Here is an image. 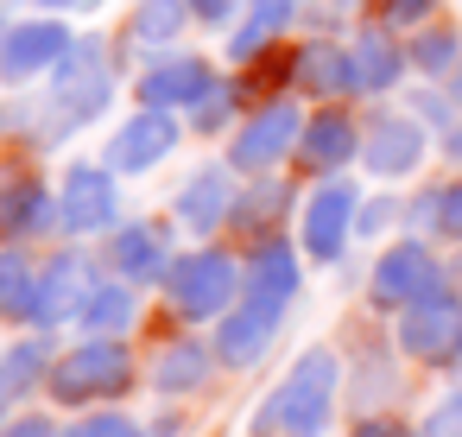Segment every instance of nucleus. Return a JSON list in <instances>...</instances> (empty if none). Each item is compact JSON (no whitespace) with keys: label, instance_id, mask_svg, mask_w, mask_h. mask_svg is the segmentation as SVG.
Here are the masks:
<instances>
[{"label":"nucleus","instance_id":"nucleus-34","mask_svg":"<svg viewBox=\"0 0 462 437\" xmlns=\"http://www.w3.org/2000/svg\"><path fill=\"white\" fill-rule=\"evenodd\" d=\"M430 203H437V228H443L449 241H462V178H456L443 197H430Z\"/></svg>","mask_w":462,"mask_h":437},{"label":"nucleus","instance_id":"nucleus-5","mask_svg":"<svg viewBox=\"0 0 462 437\" xmlns=\"http://www.w3.org/2000/svg\"><path fill=\"white\" fill-rule=\"evenodd\" d=\"M298 140H304V115H298V102L273 96V102H266L260 115H247V127L235 134V172H273L279 159L298 153Z\"/></svg>","mask_w":462,"mask_h":437},{"label":"nucleus","instance_id":"nucleus-22","mask_svg":"<svg viewBox=\"0 0 462 437\" xmlns=\"http://www.w3.org/2000/svg\"><path fill=\"white\" fill-rule=\"evenodd\" d=\"M298 89H304V96H323V102L361 89V77H355V51H336V45L298 51Z\"/></svg>","mask_w":462,"mask_h":437},{"label":"nucleus","instance_id":"nucleus-6","mask_svg":"<svg viewBox=\"0 0 462 437\" xmlns=\"http://www.w3.org/2000/svg\"><path fill=\"white\" fill-rule=\"evenodd\" d=\"M374 304L380 311H405V304H418V298H430V292H443V266L430 260V247H418V241H405V247H386L380 254V266H374Z\"/></svg>","mask_w":462,"mask_h":437},{"label":"nucleus","instance_id":"nucleus-36","mask_svg":"<svg viewBox=\"0 0 462 437\" xmlns=\"http://www.w3.org/2000/svg\"><path fill=\"white\" fill-rule=\"evenodd\" d=\"M222 121H228V89H209V96H203V115H197V127L209 134V127H222Z\"/></svg>","mask_w":462,"mask_h":437},{"label":"nucleus","instance_id":"nucleus-31","mask_svg":"<svg viewBox=\"0 0 462 437\" xmlns=\"http://www.w3.org/2000/svg\"><path fill=\"white\" fill-rule=\"evenodd\" d=\"M411 58H418L424 70H449V58H456V33H443V26H437V33H424V39L411 45Z\"/></svg>","mask_w":462,"mask_h":437},{"label":"nucleus","instance_id":"nucleus-9","mask_svg":"<svg viewBox=\"0 0 462 437\" xmlns=\"http://www.w3.org/2000/svg\"><path fill=\"white\" fill-rule=\"evenodd\" d=\"M70 58V33L58 20H26L0 39V77L7 83H26V77H45Z\"/></svg>","mask_w":462,"mask_h":437},{"label":"nucleus","instance_id":"nucleus-4","mask_svg":"<svg viewBox=\"0 0 462 437\" xmlns=\"http://www.w3.org/2000/svg\"><path fill=\"white\" fill-rule=\"evenodd\" d=\"M393 349L418 367H462V298L456 292H430L418 304L399 311Z\"/></svg>","mask_w":462,"mask_h":437},{"label":"nucleus","instance_id":"nucleus-29","mask_svg":"<svg viewBox=\"0 0 462 437\" xmlns=\"http://www.w3.org/2000/svg\"><path fill=\"white\" fill-rule=\"evenodd\" d=\"M70 437H146V424L140 418H127V412H83L77 424H70Z\"/></svg>","mask_w":462,"mask_h":437},{"label":"nucleus","instance_id":"nucleus-17","mask_svg":"<svg viewBox=\"0 0 462 437\" xmlns=\"http://www.w3.org/2000/svg\"><path fill=\"white\" fill-rule=\"evenodd\" d=\"M108 266H115V279H127V285H159V279L171 273L165 235H159V228H146V222L115 228V241H108Z\"/></svg>","mask_w":462,"mask_h":437},{"label":"nucleus","instance_id":"nucleus-26","mask_svg":"<svg viewBox=\"0 0 462 437\" xmlns=\"http://www.w3.org/2000/svg\"><path fill=\"white\" fill-rule=\"evenodd\" d=\"M247 7H254V14H247V20L235 26V39H228V51H235L241 64H247V58H260V51H266V39H273L279 26H291V14H298L291 0H247Z\"/></svg>","mask_w":462,"mask_h":437},{"label":"nucleus","instance_id":"nucleus-21","mask_svg":"<svg viewBox=\"0 0 462 437\" xmlns=\"http://www.w3.org/2000/svg\"><path fill=\"white\" fill-rule=\"evenodd\" d=\"M228 209H241V197H235V184H228V172H197L184 191H178V216L197 228V235H209V228H222V216Z\"/></svg>","mask_w":462,"mask_h":437},{"label":"nucleus","instance_id":"nucleus-11","mask_svg":"<svg viewBox=\"0 0 462 437\" xmlns=\"http://www.w3.org/2000/svg\"><path fill=\"white\" fill-rule=\"evenodd\" d=\"M171 146H178L171 108H140V115L108 140V172H152L159 159H171Z\"/></svg>","mask_w":462,"mask_h":437},{"label":"nucleus","instance_id":"nucleus-37","mask_svg":"<svg viewBox=\"0 0 462 437\" xmlns=\"http://www.w3.org/2000/svg\"><path fill=\"white\" fill-rule=\"evenodd\" d=\"M190 7H197V20H228L241 0H190Z\"/></svg>","mask_w":462,"mask_h":437},{"label":"nucleus","instance_id":"nucleus-24","mask_svg":"<svg viewBox=\"0 0 462 437\" xmlns=\"http://www.w3.org/2000/svg\"><path fill=\"white\" fill-rule=\"evenodd\" d=\"M134 317H140V304H134V285L127 279H102L96 292H89V304H83V336H127L134 330Z\"/></svg>","mask_w":462,"mask_h":437},{"label":"nucleus","instance_id":"nucleus-16","mask_svg":"<svg viewBox=\"0 0 462 437\" xmlns=\"http://www.w3.org/2000/svg\"><path fill=\"white\" fill-rule=\"evenodd\" d=\"M51 342L45 336H26V342H14L7 355H0V424L7 418H20V405L45 386V374H51Z\"/></svg>","mask_w":462,"mask_h":437},{"label":"nucleus","instance_id":"nucleus-35","mask_svg":"<svg viewBox=\"0 0 462 437\" xmlns=\"http://www.w3.org/2000/svg\"><path fill=\"white\" fill-rule=\"evenodd\" d=\"M430 7H437V0H386V26H424L430 20Z\"/></svg>","mask_w":462,"mask_h":437},{"label":"nucleus","instance_id":"nucleus-19","mask_svg":"<svg viewBox=\"0 0 462 437\" xmlns=\"http://www.w3.org/2000/svg\"><path fill=\"white\" fill-rule=\"evenodd\" d=\"M64 222L77 228V235H89V228H108L115 222V172H96V165H70V178H64Z\"/></svg>","mask_w":462,"mask_h":437},{"label":"nucleus","instance_id":"nucleus-32","mask_svg":"<svg viewBox=\"0 0 462 437\" xmlns=\"http://www.w3.org/2000/svg\"><path fill=\"white\" fill-rule=\"evenodd\" d=\"M348 437H418L399 412H361L355 424H348Z\"/></svg>","mask_w":462,"mask_h":437},{"label":"nucleus","instance_id":"nucleus-10","mask_svg":"<svg viewBox=\"0 0 462 437\" xmlns=\"http://www.w3.org/2000/svg\"><path fill=\"white\" fill-rule=\"evenodd\" d=\"M222 361H216V342H197V336H178V342H165L152 361H146V386L152 393H165V399H190V393H203L209 386V374H216Z\"/></svg>","mask_w":462,"mask_h":437},{"label":"nucleus","instance_id":"nucleus-40","mask_svg":"<svg viewBox=\"0 0 462 437\" xmlns=\"http://www.w3.org/2000/svg\"><path fill=\"white\" fill-rule=\"evenodd\" d=\"M449 153H456V159H462V134H449Z\"/></svg>","mask_w":462,"mask_h":437},{"label":"nucleus","instance_id":"nucleus-33","mask_svg":"<svg viewBox=\"0 0 462 437\" xmlns=\"http://www.w3.org/2000/svg\"><path fill=\"white\" fill-rule=\"evenodd\" d=\"M0 437H64V424L51 412H20V418L0 424Z\"/></svg>","mask_w":462,"mask_h":437},{"label":"nucleus","instance_id":"nucleus-38","mask_svg":"<svg viewBox=\"0 0 462 437\" xmlns=\"http://www.w3.org/2000/svg\"><path fill=\"white\" fill-rule=\"evenodd\" d=\"M146 437H184V418H178V412H165V418H152V424H146Z\"/></svg>","mask_w":462,"mask_h":437},{"label":"nucleus","instance_id":"nucleus-20","mask_svg":"<svg viewBox=\"0 0 462 437\" xmlns=\"http://www.w3.org/2000/svg\"><path fill=\"white\" fill-rule=\"evenodd\" d=\"M361 146V134H355V121L342 115V108H323L317 121H304V140H298V165L304 172H336L348 153Z\"/></svg>","mask_w":462,"mask_h":437},{"label":"nucleus","instance_id":"nucleus-25","mask_svg":"<svg viewBox=\"0 0 462 437\" xmlns=\"http://www.w3.org/2000/svg\"><path fill=\"white\" fill-rule=\"evenodd\" d=\"M32 304H39V266L20 247H0V317L32 323Z\"/></svg>","mask_w":462,"mask_h":437},{"label":"nucleus","instance_id":"nucleus-39","mask_svg":"<svg viewBox=\"0 0 462 437\" xmlns=\"http://www.w3.org/2000/svg\"><path fill=\"white\" fill-rule=\"evenodd\" d=\"M39 7H96V0H39Z\"/></svg>","mask_w":462,"mask_h":437},{"label":"nucleus","instance_id":"nucleus-3","mask_svg":"<svg viewBox=\"0 0 462 437\" xmlns=\"http://www.w3.org/2000/svg\"><path fill=\"white\" fill-rule=\"evenodd\" d=\"M165 298L184 323H222L241 304V260L222 247H203L190 260H171L165 273Z\"/></svg>","mask_w":462,"mask_h":437},{"label":"nucleus","instance_id":"nucleus-8","mask_svg":"<svg viewBox=\"0 0 462 437\" xmlns=\"http://www.w3.org/2000/svg\"><path fill=\"white\" fill-rule=\"evenodd\" d=\"M291 298H298V254H291L285 241H260V247L247 254V266H241V304L285 317Z\"/></svg>","mask_w":462,"mask_h":437},{"label":"nucleus","instance_id":"nucleus-18","mask_svg":"<svg viewBox=\"0 0 462 437\" xmlns=\"http://www.w3.org/2000/svg\"><path fill=\"white\" fill-rule=\"evenodd\" d=\"M209 89H216V77H209L203 58H171V64H152L140 77V102L146 108H197Z\"/></svg>","mask_w":462,"mask_h":437},{"label":"nucleus","instance_id":"nucleus-13","mask_svg":"<svg viewBox=\"0 0 462 437\" xmlns=\"http://www.w3.org/2000/svg\"><path fill=\"white\" fill-rule=\"evenodd\" d=\"M355 184H323L317 197H310V209H304V254L310 260H336L342 247H348V235H355Z\"/></svg>","mask_w":462,"mask_h":437},{"label":"nucleus","instance_id":"nucleus-28","mask_svg":"<svg viewBox=\"0 0 462 437\" xmlns=\"http://www.w3.org/2000/svg\"><path fill=\"white\" fill-rule=\"evenodd\" d=\"M178 26H184V0H140V14H134V39L140 45H165Z\"/></svg>","mask_w":462,"mask_h":437},{"label":"nucleus","instance_id":"nucleus-2","mask_svg":"<svg viewBox=\"0 0 462 437\" xmlns=\"http://www.w3.org/2000/svg\"><path fill=\"white\" fill-rule=\"evenodd\" d=\"M134 380H140V361H134L127 336H83L77 349H64L51 361L45 399L64 412H96V405H115Z\"/></svg>","mask_w":462,"mask_h":437},{"label":"nucleus","instance_id":"nucleus-15","mask_svg":"<svg viewBox=\"0 0 462 437\" xmlns=\"http://www.w3.org/2000/svg\"><path fill=\"white\" fill-rule=\"evenodd\" d=\"M361 159H367V172H380V178H405V172H418V159H424V134H418V121H405V115H374L367 134H361Z\"/></svg>","mask_w":462,"mask_h":437},{"label":"nucleus","instance_id":"nucleus-23","mask_svg":"<svg viewBox=\"0 0 462 437\" xmlns=\"http://www.w3.org/2000/svg\"><path fill=\"white\" fill-rule=\"evenodd\" d=\"M45 222H51V197H45L39 178H26V172L0 178V228L7 235H39Z\"/></svg>","mask_w":462,"mask_h":437},{"label":"nucleus","instance_id":"nucleus-30","mask_svg":"<svg viewBox=\"0 0 462 437\" xmlns=\"http://www.w3.org/2000/svg\"><path fill=\"white\" fill-rule=\"evenodd\" d=\"M418 437H462V374H456V386H449V393L424 412Z\"/></svg>","mask_w":462,"mask_h":437},{"label":"nucleus","instance_id":"nucleus-1","mask_svg":"<svg viewBox=\"0 0 462 437\" xmlns=\"http://www.w3.org/2000/svg\"><path fill=\"white\" fill-rule=\"evenodd\" d=\"M342 405V355L336 349H304L285 380L260 399L254 437H323Z\"/></svg>","mask_w":462,"mask_h":437},{"label":"nucleus","instance_id":"nucleus-27","mask_svg":"<svg viewBox=\"0 0 462 437\" xmlns=\"http://www.w3.org/2000/svg\"><path fill=\"white\" fill-rule=\"evenodd\" d=\"M348 51H355V77H361V89H386V83L405 70V58L393 51V39H386L380 26H374V33H361Z\"/></svg>","mask_w":462,"mask_h":437},{"label":"nucleus","instance_id":"nucleus-7","mask_svg":"<svg viewBox=\"0 0 462 437\" xmlns=\"http://www.w3.org/2000/svg\"><path fill=\"white\" fill-rule=\"evenodd\" d=\"M96 285H102V279H96V260H89V254H58V260H45L32 323H39V330H58V323L83 317V304H89Z\"/></svg>","mask_w":462,"mask_h":437},{"label":"nucleus","instance_id":"nucleus-14","mask_svg":"<svg viewBox=\"0 0 462 437\" xmlns=\"http://www.w3.org/2000/svg\"><path fill=\"white\" fill-rule=\"evenodd\" d=\"M279 323H285V317H273V311L235 304V311L216 323V361H222V367H235V374L260 367V361H266V349H273V336H279Z\"/></svg>","mask_w":462,"mask_h":437},{"label":"nucleus","instance_id":"nucleus-12","mask_svg":"<svg viewBox=\"0 0 462 437\" xmlns=\"http://www.w3.org/2000/svg\"><path fill=\"white\" fill-rule=\"evenodd\" d=\"M108 102V64H102V45H70V58L58 64V108H64V127L102 115Z\"/></svg>","mask_w":462,"mask_h":437}]
</instances>
